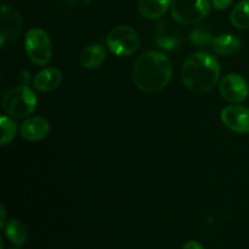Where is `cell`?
<instances>
[{"label": "cell", "instance_id": "1", "mask_svg": "<svg viewBox=\"0 0 249 249\" xmlns=\"http://www.w3.org/2000/svg\"><path fill=\"white\" fill-rule=\"evenodd\" d=\"M172 73V62L164 53L148 51L136 60L133 68V79L136 87L142 91L157 92L169 83Z\"/></svg>", "mask_w": 249, "mask_h": 249}, {"label": "cell", "instance_id": "2", "mask_svg": "<svg viewBox=\"0 0 249 249\" xmlns=\"http://www.w3.org/2000/svg\"><path fill=\"white\" fill-rule=\"evenodd\" d=\"M220 75L219 62L206 51L192 53L181 68V79L185 87L196 94L208 92L216 85Z\"/></svg>", "mask_w": 249, "mask_h": 249}, {"label": "cell", "instance_id": "3", "mask_svg": "<svg viewBox=\"0 0 249 249\" xmlns=\"http://www.w3.org/2000/svg\"><path fill=\"white\" fill-rule=\"evenodd\" d=\"M38 99L33 90L24 85L12 88L4 95L2 108L10 117L26 118L36 108Z\"/></svg>", "mask_w": 249, "mask_h": 249}, {"label": "cell", "instance_id": "4", "mask_svg": "<svg viewBox=\"0 0 249 249\" xmlns=\"http://www.w3.org/2000/svg\"><path fill=\"white\" fill-rule=\"evenodd\" d=\"M209 11V0H173L170 6L173 18L182 24L198 23L207 17Z\"/></svg>", "mask_w": 249, "mask_h": 249}, {"label": "cell", "instance_id": "5", "mask_svg": "<svg viewBox=\"0 0 249 249\" xmlns=\"http://www.w3.org/2000/svg\"><path fill=\"white\" fill-rule=\"evenodd\" d=\"M106 44L117 56L133 55L140 46L139 33L130 26L114 27L106 38Z\"/></svg>", "mask_w": 249, "mask_h": 249}, {"label": "cell", "instance_id": "6", "mask_svg": "<svg viewBox=\"0 0 249 249\" xmlns=\"http://www.w3.org/2000/svg\"><path fill=\"white\" fill-rule=\"evenodd\" d=\"M24 49L29 60L36 66L48 65L51 58V41L48 33L41 28H32L27 32Z\"/></svg>", "mask_w": 249, "mask_h": 249}, {"label": "cell", "instance_id": "7", "mask_svg": "<svg viewBox=\"0 0 249 249\" xmlns=\"http://www.w3.org/2000/svg\"><path fill=\"white\" fill-rule=\"evenodd\" d=\"M219 91L226 101L231 104H240L247 99L249 94L248 83L242 75L230 73L221 79Z\"/></svg>", "mask_w": 249, "mask_h": 249}, {"label": "cell", "instance_id": "8", "mask_svg": "<svg viewBox=\"0 0 249 249\" xmlns=\"http://www.w3.org/2000/svg\"><path fill=\"white\" fill-rule=\"evenodd\" d=\"M21 33V16L11 6H1V28H0V44L6 48L7 44L16 40Z\"/></svg>", "mask_w": 249, "mask_h": 249}, {"label": "cell", "instance_id": "9", "mask_svg": "<svg viewBox=\"0 0 249 249\" xmlns=\"http://www.w3.org/2000/svg\"><path fill=\"white\" fill-rule=\"evenodd\" d=\"M221 121L230 130L238 134L249 133V109L243 106L233 105L221 111Z\"/></svg>", "mask_w": 249, "mask_h": 249}, {"label": "cell", "instance_id": "10", "mask_svg": "<svg viewBox=\"0 0 249 249\" xmlns=\"http://www.w3.org/2000/svg\"><path fill=\"white\" fill-rule=\"evenodd\" d=\"M50 124L43 117H32L26 119L19 126L22 138L28 141H40L48 136Z\"/></svg>", "mask_w": 249, "mask_h": 249}, {"label": "cell", "instance_id": "11", "mask_svg": "<svg viewBox=\"0 0 249 249\" xmlns=\"http://www.w3.org/2000/svg\"><path fill=\"white\" fill-rule=\"evenodd\" d=\"M62 82V73L55 67L45 68L36 75L33 80L34 88L41 92L53 91Z\"/></svg>", "mask_w": 249, "mask_h": 249}, {"label": "cell", "instance_id": "12", "mask_svg": "<svg viewBox=\"0 0 249 249\" xmlns=\"http://www.w3.org/2000/svg\"><path fill=\"white\" fill-rule=\"evenodd\" d=\"M106 60V49L100 44H91L82 51L79 56L80 65L88 70L97 68Z\"/></svg>", "mask_w": 249, "mask_h": 249}, {"label": "cell", "instance_id": "13", "mask_svg": "<svg viewBox=\"0 0 249 249\" xmlns=\"http://www.w3.org/2000/svg\"><path fill=\"white\" fill-rule=\"evenodd\" d=\"M172 6V0H139V12L147 19L162 17Z\"/></svg>", "mask_w": 249, "mask_h": 249}, {"label": "cell", "instance_id": "14", "mask_svg": "<svg viewBox=\"0 0 249 249\" xmlns=\"http://www.w3.org/2000/svg\"><path fill=\"white\" fill-rule=\"evenodd\" d=\"M211 46L214 53L218 55L229 56L240 50L241 40L237 36L233 34H221L213 38Z\"/></svg>", "mask_w": 249, "mask_h": 249}, {"label": "cell", "instance_id": "15", "mask_svg": "<svg viewBox=\"0 0 249 249\" xmlns=\"http://www.w3.org/2000/svg\"><path fill=\"white\" fill-rule=\"evenodd\" d=\"M5 235L15 246H22L27 241L26 226L17 219H10L5 225Z\"/></svg>", "mask_w": 249, "mask_h": 249}, {"label": "cell", "instance_id": "16", "mask_svg": "<svg viewBox=\"0 0 249 249\" xmlns=\"http://www.w3.org/2000/svg\"><path fill=\"white\" fill-rule=\"evenodd\" d=\"M230 21L238 29L249 28V0H242L233 7Z\"/></svg>", "mask_w": 249, "mask_h": 249}, {"label": "cell", "instance_id": "17", "mask_svg": "<svg viewBox=\"0 0 249 249\" xmlns=\"http://www.w3.org/2000/svg\"><path fill=\"white\" fill-rule=\"evenodd\" d=\"M180 38L178 34L173 33L165 27V23H160L156 33V43L162 49H174L179 45Z\"/></svg>", "mask_w": 249, "mask_h": 249}, {"label": "cell", "instance_id": "18", "mask_svg": "<svg viewBox=\"0 0 249 249\" xmlns=\"http://www.w3.org/2000/svg\"><path fill=\"white\" fill-rule=\"evenodd\" d=\"M0 126H1V145L5 146L11 142L17 133V125L10 117L2 116L0 118Z\"/></svg>", "mask_w": 249, "mask_h": 249}, {"label": "cell", "instance_id": "19", "mask_svg": "<svg viewBox=\"0 0 249 249\" xmlns=\"http://www.w3.org/2000/svg\"><path fill=\"white\" fill-rule=\"evenodd\" d=\"M214 36H212L211 32L203 26H198L190 33V40L197 46H204L207 44H211Z\"/></svg>", "mask_w": 249, "mask_h": 249}, {"label": "cell", "instance_id": "20", "mask_svg": "<svg viewBox=\"0 0 249 249\" xmlns=\"http://www.w3.org/2000/svg\"><path fill=\"white\" fill-rule=\"evenodd\" d=\"M232 1L233 0H211L212 5L216 10H225L226 7H229L232 4Z\"/></svg>", "mask_w": 249, "mask_h": 249}, {"label": "cell", "instance_id": "21", "mask_svg": "<svg viewBox=\"0 0 249 249\" xmlns=\"http://www.w3.org/2000/svg\"><path fill=\"white\" fill-rule=\"evenodd\" d=\"M18 79H19V83H21V85L27 87L29 83V80H31V74H29L27 71H22V72L18 74Z\"/></svg>", "mask_w": 249, "mask_h": 249}, {"label": "cell", "instance_id": "22", "mask_svg": "<svg viewBox=\"0 0 249 249\" xmlns=\"http://www.w3.org/2000/svg\"><path fill=\"white\" fill-rule=\"evenodd\" d=\"M182 249H204V248L203 246H202L199 242H197V241H189L187 243H185Z\"/></svg>", "mask_w": 249, "mask_h": 249}, {"label": "cell", "instance_id": "23", "mask_svg": "<svg viewBox=\"0 0 249 249\" xmlns=\"http://www.w3.org/2000/svg\"><path fill=\"white\" fill-rule=\"evenodd\" d=\"M0 213H1V220H0V228H5V225H6V214H5V208H4V206H1V208H0Z\"/></svg>", "mask_w": 249, "mask_h": 249}]
</instances>
